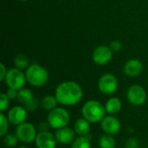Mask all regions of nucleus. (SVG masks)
I'll return each mask as SVG.
<instances>
[{"instance_id":"nucleus-2","label":"nucleus","mask_w":148,"mask_h":148,"mask_svg":"<svg viewBox=\"0 0 148 148\" xmlns=\"http://www.w3.org/2000/svg\"><path fill=\"white\" fill-rule=\"evenodd\" d=\"M81 113L82 117L91 124L101 122L107 114L105 105L96 100L86 101L82 108Z\"/></svg>"},{"instance_id":"nucleus-25","label":"nucleus","mask_w":148,"mask_h":148,"mask_svg":"<svg viewBox=\"0 0 148 148\" xmlns=\"http://www.w3.org/2000/svg\"><path fill=\"white\" fill-rule=\"evenodd\" d=\"M39 100L36 97H34L29 102H28L25 106H23L28 112H32L37 109V108L39 107Z\"/></svg>"},{"instance_id":"nucleus-28","label":"nucleus","mask_w":148,"mask_h":148,"mask_svg":"<svg viewBox=\"0 0 148 148\" xmlns=\"http://www.w3.org/2000/svg\"><path fill=\"white\" fill-rule=\"evenodd\" d=\"M6 95L9 97L10 100H14L17 98V95H18V90L14 89V88H8L7 91L5 92Z\"/></svg>"},{"instance_id":"nucleus-31","label":"nucleus","mask_w":148,"mask_h":148,"mask_svg":"<svg viewBox=\"0 0 148 148\" xmlns=\"http://www.w3.org/2000/svg\"><path fill=\"white\" fill-rule=\"evenodd\" d=\"M17 148H29V147H25V146H20V147H18Z\"/></svg>"},{"instance_id":"nucleus-12","label":"nucleus","mask_w":148,"mask_h":148,"mask_svg":"<svg viewBox=\"0 0 148 148\" xmlns=\"http://www.w3.org/2000/svg\"><path fill=\"white\" fill-rule=\"evenodd\" d=\"M36 147L37 148H56L57 140L55 134L47 132H39L35 140Z\"/></svg>"},{"instance_id":"nucleus-6","label":"nucleus","mask_w":148,"mask_h":148,"mask_svg":"<svg viewBox=\"0 0 148 148\" xmlns=\"http://www.w3.org/2000/svg\"><path fill=\"white\" fill-rule=\"evenodd\" d=\"M3 82H5L8 88L20 90L23 88L27 80H26L25 73H23L19 69L12 68L8 69Z\"/></svg>"},{"instance_id":"nucleus-10","label":"nucleus","mask_w":148,"mask_h":148,"mask_svg":"<svg viewBox=\"0 0 148 148\" xmlns=\"http://www.w3.org/2000/svg\"><path fill=\"white\" fill-rule=\"evenodd\" d=\"M6 115L10 124L18 126L26 121L28 117V111L23 106H14L9 109Z\"/></svg>"},{"instance_id":"nucleus-21","label":"nucleus","mask_w":148,"mask_h":148,"mask_svg":"<svg viewBox=\"0 0 148 148\" xmlns=\"http://www.w3.org/2000/svg\"><path fill=\"white\" fill-rule=\"evenodd\" d=\"M14 64L16 69H27L29 66V58L23 54H18L14 58Z\"/></svg>"},{"instance_id":"nucleus-5","label":"nucleus","mask_w":148,"mask_h":148,"mask_svg":"<svg viewBox=\"0 0 148 148\" xmlns=\"http://www.w3.org/2000/svg\"><path fill=\"white\" fill-rule=\"evenodd\" d=\"M15 134H16L19 141H21L22 143L31 144L32 142H35L38 133L32 123L25 121L16 126Z\"/></svg>"},{"instance_id":"nucleus-14","label":"nucleus","mask_w":148,"mask_h":148,"mask_svg":"<svg viewBox=\"0 0 148 148\" xmlns=\"http://www.w3.org/2000/svg\"><path fill=\"white\" fill-rule=\"evenodd\" d=\"M123 70L127 76L137 77L143 70V64L138 59H130L125 63Z\"/></svg>"},{"instance_id":"nucleus-22","label":"nucleus","mask_w":148,"mask_h":148,"mask_svg":"<svg viewBox=\"0 0 148 148\" xmlns=\"http://www.w3.org/2000/svg\"><path fill=\"white\" fill-rule=\"evenodd\" d=\"M19 141L16 134H6L3 137V142L5 147H14L16 146L17 142Z\"/></svg>"},{"instance_id":"nucleus-23","label":"nucleus","mask_w":148,"mask_h":148,"mask_svg":"<svg viewBox=\"0 0 148 148\" xmlns=\"http://www.w3.org/2000/svg\"><path fill=\"white\" fill-rule=\"evenodd\" d=\"M9 124L10 121L8 120V117L4 113H0V136L3 137L6 134H8L9 129Z\"/></svg>"},{"instance_id":"nucleus-3","label":"nucleus","mask_w":148,"mask_h":148,"mask_svg":"<svg viewBox=\"0 0 148 148\" xmlns=\"http://www.w3.org/2000/svg\"><path fill=\"white\" fill-rule=\"evenodd\" d=\"M27 82L34 87H42L49 81V73L47 69L37 64H31L25 70Z\"/></svg>"},{"instance_id":"nucleus-9","label":"nucleus","mask_w":148,"mask_h":148,"mask_svg":"<svg viewBox=\"0 0 148 148\" xmlns=\"http://www.w3.org/2000/svg\"><path fill=\"white\" fill-rule=\"evenodd\" d=\"M100 123L102 131L108 134L115 135L121 129V121L114 115H111V114L106 115Z\"/></svg>"},{"instance_id":"nucleus-8","label":"nucleus","mask_w":148,"mask_h":148,"mask_svg":"<svg viewBox=\"0 0 148 148\" xmlns=\"http://www.w3.org/2000/svg\"><path fill=\"white\" fill-rule=\"evenodd\" d=\"M147 91L146 89L138 84L132 85L127 91V99L130 104L138 107L143 105L147 101Z\"/></svg>"},{"instance_id":"nucleus-1","label":"nucleus","mask_w":148,"mask_h":148,"mask_svg":"<svg viewBox=\"0 0 148 148\" xmlns=\"http://www.w3.org/2000/svg\"><path fill=\"white\" fill-rule=\"evenodd\" d=\"M55 96L59 104L62 106H74L82 101L83 90L77 82L66 81L56 87Z\"/></svg>"},{"instance_id":"nucleus-32","label":"nucleus","mask_w":148,"mask_h":148,"mask_svg":"<svg viewBox=\"0 0 148 148\" xmlns=\"http://www.w3.org/2000/svg\"><path fill=\"white\" fill-rule=\"evenodd\" d=\"M18 1H21V2H26V1H29V0H18Z\"/></svg>"},{"instance_id":"nucleus-11","label":"nucleus","mask_w":148,"mask_h":148,"mask_svg":"<svg viewBox=\"0 0 148 148\" xmlns=\"http://www.w3.org/2000/svg\"><path fill=\"white\" fill-rule=\"evenodd\" d=\"M113 57V50L109 46L101 45L95 49L93 52V61L98 65L108 64Z\"/></svg>"},{"instance_id":"nucleus-16","label":"nucleus","mask_w":148,"mask_h":148,"mask_svg":"<svg viewBox=\"0 0 148 148\" xmlns=\"http://www.w3.org/2000/svg\"><path fill=\"white\" fill-rule=\"evenodd\" d=\"M121 108L122 102L117 97H111L105 103V109L108 114H116L121 110Z\"/></svg>"},{"instance_id":"nucleus-7","label":"nucleus","mask_w":148,"mask_h":148,"mask_svg":"<svg viewBox=\"0 0 148 148\" xmlns=\"http://www.w3.org/2000/svg\"><path fill=\"white\" fill-rule=\"evenodd\" d=\"M119 87V82L115 75L108 73L101 75L98 81V88L100 92L106 95H110L116 92Z\"/></svg>"},{"instance_id":"nucleus-13","label":"nucleus","mask_w":148,"mask_h":148,"mask_svg":"<svg viewBox=\"0 0 148 148\" xmlns=\"http://www.w3.org/2000/svg\"><path fill=\"white\" fill-rule=\"evenodd\" d=\"M55 136L58 144L71 145L76 138V134L74 128H71L69 127H64L56 130Z\"/></svg>"},{"instance_id":"nucleus-26","label":"nucleus","mask_w":148,"mask_h":148,"mask_svg":"<svg viewBox=\"0 0 148 148\" xmlns=\"http://www.w3.org/2000/svg\"><path fill=\"white\" fill-rule=\"evenodd\" d=\"M140 142L136 138H129L126 142V148H139Z\"/></svg>"},{"instance_id":"nucleus-4","label":"nucleus","mask_w":148,"mask_h":148,"mask_svg":"<svg viewBox=\"0 0 148 148\" xmlns=\"http://www.w3.org/2000/svg\"><path fill=\"white\" fill-rule=\"evenodd\" d=\"M70 114L69 111L62 107H57L49 112L47 121L51 128L57 130L64 127H68L70 122Z\"/></svg>"},{"instance_id":"nucleus-20","label":"nucleus","mask_w":148,"mask_h":148,"mask_svg":"<svg viewBox=\"0 0 148 148\" xmlns=\"http://www.w3.org/2000/svg\"><path fill=\"white\" fill-rule=\"evenodd\" d=\"M116 142L114 135L104 134L99 139V147L100 148H115Z\"/></svg>"},{"instance_id":"nucleus-19","label":"nucleus","mask_w":148,"mask_h":148,"mask_svg":"<svg viewBox=\"0 0 148 148\" xmlns=\"http://www.w3.org/2000/svg\"><path fill=\"white\" fill-rule=\"evenodd\" d=\"M34 95L32 93V91L30 89L28 88H22L20 90H18V95H17V101L19 103L23 104V106H25L28 102H29L33 98H34Z\"/></svg>"},{"instance_id":"nucleus-33","label":"nucleus","mask_w":148,"mask_h":148,"mask_svg":"<svg viewBox=\"0 0 148 148\" xmlns=\"http://www.w3.org/2000/svg\"><path fill=\"white\" fill-rule=\"evenodd\" d=\"M147 80H148V78H147Z\"/></svg>"},{"instance_id":"nucleus-34","label":"nucleus","mask_w":148,"mask_h":148,"mask_svg":"<svg viewBox=\"0 0 148 148\" xmlns=\"http://www.w3.org/2000/svg\"><path fill=\"white\" fill-rule=\"evenodd\" d=\"M124 148H126V147H124Z\"/></svg>"},{"instance_id":"nucleus-24","label":"nucleus","mask_w":148,"mask_h":148,"mask_svg":"<svg viewBox=\"0 0 148 148\" xmlns=\"http://www.w3.org/2000/svg\"><path fill=\"white\" fill-rule=\"evenodd\" d=\"M10 100L5 93L0 94V113H4L10 106Z\"/></svg>"},{"instance_id":"nucleus-18","label":"nucleus","mask_w":148,"mask_h":148,"mask_svg":"<svg viewBox=\"0 0 148 148\" xmlns=\"http://www.w3.org/2000/svg\"><path fill=\"white\" fill-rule=\"evenodd\" d=\"M57 104L58 101L55 95H46L42 99L41 101V105L42 108L49 112L57 108Z\"/></svg>"},{"instance_id":"nucleus-17","label":"nucleus","mask_w":148,"mask_h":148,"mask_svg":"<svg viewBox=\"0 0 148 148\" xmlns=\"http://www.w3.org/2000/svg\"><path fill=\"white\" fill-rule=\"evenodd\" d=\"M70 148H91V135L76 137Z\"/></svg>"},{"instance_id":"nucleus-27","label":"nucleus","mask_w":148,"mask_h":148,"mask_svg":"<svg viewBox=\"0 0 148 148\" xmlns=\"http://www.w3.org/2000/svg\"><path fill=\"white\" fill-rule=\"evenodd\" d=\"M110 49L113 50V52H118L122 49V44L120 41L117 40H114L111 42L110 45H109Z\"/></svg>"},{"instance_id":"nucleus-30","label":"nucleus","mask_w":148,"mask_h":148,"mask_svg":"<svg viewBox=\"0 0 148 148\" xmlns=\"http://www.w3.org/2000/svg\"><path fill=\"white\" fill-rule=\"evenodd\" d=\"M0 71H1V73H0V81L3 82L4 79H5L6 74H7V71H8L3 63H0Z\"/></svg>"},{"instance_id":"nucleus-15","label":"nucleus","mask_w":148,"mask_h":148,"mask_svg":"<svg viewBox=\"0 0 148 148\" xmlns=\"http://www.w3.org/2000/svg\"><path fill=\"white\" fill-rule=\"evenodd\" d=\"M73 128L77 136H87L90 133L91 123L82 117L75 122Z\"/></svg>"},{"instance_id":"nucleus-29","label":"nucleus","mask_w":148,"mask_h":148,"mask_svg":"<svg viewBox=\"0 0 148 148\" xmlns=\"http://www.w3.org/2000/svg\"><path fill=\"white\" fill-rule=\"evenodd\" d=\"M49 128H51V127H50V126H49V122L47 121H42L38 125L39 132H47V131H49Z\"/></svg>"}]
</instances>
